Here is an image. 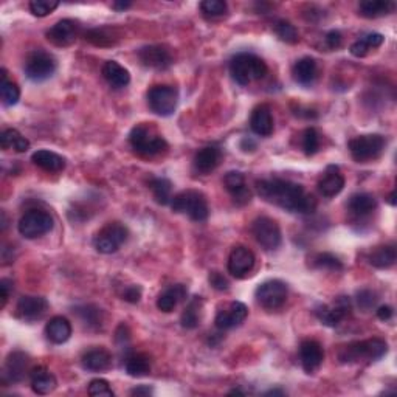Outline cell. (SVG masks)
Here are the masks:
<instances>
[{"mask_svg":"<svg viewBox=\"0 0 397 397\" xmlns=\"http://www.w3.org/2000/svg\"><path fill=\"white\" fill-rule=\"evenodd\" d=\"M256 189L265 202L274 204L286 211L298 213V215H312L317 210L315 197L306 193V189L300 183L284 179H269L259 180L256 183Z\"/></svg>","mask_w":397,"mask_h":397,"instance_id":"1","label":"cell"},{"mask_svg":"<svg viewBox=\"0 0 397 397\" xmlns=\"http://www.w3.org/2000/svg\"><path fill=\"white\" fill-rule=\"evenodd\" d=\"M129 143L141 157H157L168 149V143L152 124H137L129 134Z\"/></svg>","mask_w":397,"mask_h":397,"instance_id":"2","label":"cell"},{"mask_svg":"<svg viewBox=\"0 0 397 397\" xmlns=\"http://www.w3.org/2000/svg\"><path fill=\"white\" fill-rule=\"evenodd\" d=\"M388 352V343L382 339H370L363 341L349 343L339 352L341 363H372L381 360Z\"/></svg>","mask_w":397,"mask_h":397,"instance_id":"3","label":"cell"},{"mask_svg":"<svg viewBox=\"0 0 397 397\" xmlns=\"http://www.w3.org/2000/svg\"><path fill=\"white\" fill-rule=\"evenodd\" d=\"M267 64L253 53H239L230 62V73L241 86H248L267 75Z\"/></svg>","mask_w":397,"mask_h":397,"instance_id":"4","label":"cell"},{"mask_svg":"<svg viewBox=\"0 0 397 397\" xmlns=\"http://www.w3.org/2000/svg\"><path fill=\"white\" fill-rule=\"evenodd\" d=\"M171 208L176 213L187 215L195 222H204L210 216V206L206 202V197L202 193L194 191V189H187V191L176 194L171 199Z\"/></svg>","mask_w":397,"mask_h":397,"instance_id":"5","label":"cell"},{"mask_svg":"<svg viewBox=\"0 0 397 397\" xmlns=\"http://www.w3.org/2000/svg\"><path fill=\"white\" fill-rule=\"evenodd\" d=\"M129 238V230L121 222H109L95 234L93 247L98 253L112 254L120 250Z\"/></svg>","mask_w":397,"mask_h":397,"instance_id":"6","label":"cell"},{"mask_svg":"<svg viewBox=\"0 0 397 397\" xmlns=\"http://www.w3.org/2000/svg\"><path fill=\"white\" fill-rule=\"evenodd\" d=\"M385 146H387V141L381 134L359 135V137L349 141L348 145L352 158L359 163H366L378 158L383 154Z\"/></svg>","mask_w":397,"mask_h":397,"instance_id":"7","label":"cell"},{"mask_svg":"<svg viewBox=\"0 0 397 397\" xmlns=\"http://www.w3.org/2000/svg\"><path fill=\"white\" fill-rule=\"evenodd\" d=\"M23 70H25V75L29 81L43 82L51 78L53 73L56 72V59L51 53L43 49L33 50L32 53H28Z\"/></svg>","mask_w":397,"mask_h":397,"instance_id":"8","label":"cell"},{"mask_svg":"<svg viewBox=\"0 0 397 397\" xmlns=\"http://www.w3.org/2000/svg\"><path fill=\"white\" fill-rule=\"evenodd\" d=\"M53 225L55 221L49 211L33 208L28 210L25 215L21 217L19 225V233L27 239H38L40 236H44L47 233H50L53 230Z\"/></svg>","mask_w":397,"mask_h":397,"instance_id":"9","label":"cell"},{"mask_svg":"<svg viewBox=\"0 0 397 397\" xmlns=\"http://www.w3.org/2000/svg\"><path fill=\"white\" fill-rule=\"evenodd\" d=\"M147 104L158 117H171L179 104V91L173 86H154L147 92Z\"/></svg>","mask_w":397,"mask_h":397,"instance_id":"10","label":"cell"},{"mask_svg":"<svg viewBox=\"0 0 397 397\" xmlns=\"http://www.w3.org/2000/svg\"><path fill=\"white\" fill-rule=\"evenodd\" d=\"M287 295L289 289L286 282H282L281 280H269L259 284L256 292H254V298L265 311H276L286 303Z\"/></svg>","mask_w":397,"mask_h":397,"instance_id":"11","label":"cell"},{"mask_svg":"<svg viewBox=\"0 0 397 397\" xmlns=\"http://www.w3.org/2000/svg\"><path fill=\"white\" fill-rule=\"evenodd\" d=\"M252 233L258 244L267 252H274L281 245V228L276 221L267 216L254 219L252 224Z\"/></svg>","mask_w":397,"mask_h":397,"instance_id":"12","label":"cell"},{"mask_svg":"<svg viewBox=\"0 0 397 397\" xmlns=\"http://www.w3.org/2000/svg\"><path fill=\"white\" fill-rule=\"evenodd\" d=\"M352 304L349 296H339L334 300L333 304H322L315 309V315L320 323L329 328H337L349 313H351Z\"/></svg>","mask_w":397,"mask_h":397,"instance_id":"13","label":"cell"},{"mask_svg":"<svg viewBox=\"0 0 397 397\" xmlns=\"http://www.w3.org/2000/svg\"><path fill=\"white\" fill-rule=\"evenodd\" d=\"M254 263H256V258H254L250 248L244 245H236L228 256V274L238 278V280H242V278L252 274V270L254 269Z\"/></svg>","mask_w":397,"mask_h":397,"instance_id":"14","label":"cell"},{"mask_svg":"<svg viewBox=\"0 0 397 397\" xmlns=\"http://www.w3.org/2000/svg\"><path fill=\"white\" fill-rule=\"evenodd\" d=\"M81 33L80 23L72 19H62L56 22L49 32H47V39L49 43L56 47H70L76 43Z\"/></svg>","mask_w":397,"mask_h":397,"instance_id":"15","label":"cell"},{"mask_svg":"<svg viewBox=\"0 0 397 397\" xmlns=\"http://www.w3.org/2000/svg\"><path fill=\"white\" fill-rule=\"evenodd\" d=\"M47 311H49V301H47L44 296L36 295L22 296V298H19V301H17L16 306L17 317L28 323L38 322V320L45 315Z\"/></svg>","mask_w":397,"mask_h":397,"instance_id":"16","label":"cell"},{"mask_svg":"<svg viewBox=\"0 0 397 397\" xmlns=\"http://www.w3.org/2000/svg\"><path fill=\"white\" fill-rule=\"evenodd\" d=\"M247 315H248L247 306L244 303H241V301H233V303L222 307V309L217 312L215 320L216 328L221 330L234 329L245 322Z\"/></svg>","mask_w":397,"mask_h":397,"instance_id":"17","label":"cell"},{"mask_svg":"<svg viewBox=\"0 0 397 397\" xmlns=\"http://www.w3.org/2000/svg\"><path fill=\"white\" fill-rule=\"evenodd\" d=\"M141 64L147 69L154 70H167L173 64V56L169 50L162 45H147L139 51Z\"/></svg>","mask_w":397,"mask_h":397,"instance_id":"18","label":"cell"},{"mask_svg":"<svg viewBox=\"0 0 397 397\" xmlns=\"http://www.w3.org/2000/svg\"><path fill=\"white\" fill-rule=\"evenodd\" d=\"M300 360L307 374H313L320 370L324 360L323 346L315 340H304L300 345Z\"/></svg>","mask_w":397,"mask_h":397,"instance_id":"19","label":"cell"},{"mask_svg":"<svg viewBox=\"0 0 397 397\" xmlns=\"http://www.w3.org/2000/svg\"><path fill=\"white\" fill-rule=\"evenodd\" d=\"M29 370V357L22 351H14L8 355L7 361H5L3 366V377L7 378L8 382H22Z\"/></svg>","mask_w":397,"mask_h":397,"instance_id":"20","label":"cell"},{"mask_svg":"<svg viewBox=\"0 0 397 397\" xmlns=\"http://www.w3.org/2000/svg\"><path fill=\"white\" fill-rule=\"evenodd\" d=\"M224 185L227 188V191L231 194L233 202L236 205L239 206L247 205L252 200V193L245 185L244 174L239 173V171H230V173L225 174Z\"/></svg>","mask_w":397,"mask_h":397,"instance_id":"21","label":"cell"},{"mask_svg":"<svg viewBox=\"0 0 397 397\" xmlns=\"http://www.w3.org/2000/svg\"><path fill=\"white\" fill-rule=\"evenodd\" d=\"M343 188H345V177H343L339 167L330 165V167L326 168L322 179L318 180L320 194L330 199L339 195L343 191Z\"/></svg>","mask_w":397,"mask_h":397,"instance_id":"22","label":"cell"},{"mask_svg":"<svg viewBox=\"0 0 397 397\" xmlns=\"http://www.w3.org/2000/svg\"><path fill=\"white\" fill-rule=\"evenodd\" d=\"M82 368L92 372L108 371L112 366V354L104 348H93L82 354L81 357Z\"/></svg>","mask_w":397,"mask_h":397,"instance_id":"23","label":"cell"},{"mask_svg":"<svg viewBox=\"0 0 397 397\" xmlns=\"http://www.w3.org/2000/svg\"><path fill=\"white\" fill-rule=\"evenodd\" d=\"M377 210V200L370 193H357L352 194L348 200L349 215L355 219H363L371 216Z\"/></svg>","mask_w":397,"mask_h":397,"instance_id":"24","label":"cell"},{"mask_svg":"<svg viewBox=\"0 0 397 397\" xmlns=\"http://www.w3.org/2000/svg\"><path fill=\"white\" fill-rule=\"evenodd\" d=\"M250 128L259 137H270L274 134V117L267 104L254 108L250 117Z\"/></svg>","mask_w":397,"mask_h":397,"instance_id":"25","label":"cell"},{"mask_svg":"<svg viewBox=\"0 0 397 397\" xmlns=\"http://www.w3.org/2000/svg\"><path fill=\"white\" fill-rule=\"evenodd\" d=\"M222 160V152L217 146H205L194 157V169L200 174H210Z\"/></svg>","mask_w":397,"mask_h":397,"instance_id":"26","label":"cell"},{"mask_svg":"<svg viewBox=\"0 0 397 397\" xmlns=\"http://www.w3.org/2000/svg\"><path fill=\"white\" fill-rule=\"evenodd\" d=\"M293 80L301 86H312L318 78V64L313 58L304 56L295 62L292 69Z\"/></svg>","mask_w":397,"mask_h":397,"instance_id":"27","label":"cell"},{"mask_svg":"<svg viewBox=\"0 0 397 397\" xmlns=\"http://www.w3.org/2000/svg\"><path fill=\"white\" fill-rule=\"evenodd\" d=\"M188 289L183 284H174V286L168 287L158 295L157 307L158 311L165 313L173 312L177 306H179L183 300H187Z\"/></svg>","mask_w":397,"mask_h":397,"instance_id":"28","label":"cell"},{"mask_svg":"<svg viewBox=\"0 0 397 397\" xmlns=\"http://www.w3.org/2000/svg\"><path fill=\"white\" fill-rule=\"evenodd\" d=\"M29 383H32V389L34 393L40 396L50 394L58 385L56 377L45 366H36V368L29 371Z\"/></svg>","mask_w":397,"mask_h":397,"instance_id":"29","label":"cell"},{"mask_svg":"<svg viewBox=\"0 0 397 397\" xmlns=\"http://www.w3.org/2000/svg\"><path fill=\"white\" fill-rule=\"evenodd\" d=\"M45 335L55 345H62L72 337V324L65 317H53L45 326Z\"/></svg>","mask_w":397,"mask_h":397,"instance_id":"30","label":"cell"},{"mask_svg":"<svg viewBox=\"0 0 397 397\" xmlns=\"http://www.w3.org/2000/svg\"><path fill=\"white\" fill-rule=\"evenodd\" d=\"M32 162L47 173H61L65 168V158L59 154L47 149L36 151L32 156Z\"/></svg>","mask_w":397,"mask_h":397,"instance_id":"31","label":"cell"},{"mask_svg":"<svg viewBox=\"0 0 397 397\" xmlns=\"http://www.w3.org/2000/svg\"><path fill=\"white\" fill-rule=\"evenodd\" d=\"M103 76L114 88H123L130 82L129 72L117 61H108L103 65Z\"/></svg>","mask_w":397,"mask_h":397,"instance_id":"32","label":"cell"},{"mask_svg":"<svg viewBox=\"0 0 397 397\" xmlns=\"http://www.w3.org/2000/svg\"><path fill=\"white\" fill-rule=\"evenodd\" d=\"M394 8L396 3L389 2V0H365V2H360L359 5L360 16L366 17V19H376V17L387 16L393 13Z\"/></svg>","mask_w":397,"mask_h":397,"instance_id":"33","label":"cell"},{"mask_svg":"<svg viewBox=\"0 0 397 397\" xmlns=\"http://www.w3.org/2000/svg\"><path fill=\"white\" fill-rule=\"evenodd\" d=\"M383 34L381 33H368L365 36L355 40L351 45V55L355 58H365L371 50L378 49L383 44Z\"/></svg>","mask_w":397,"mask_h":397,"instance_id":"34","label":"cell"},{"mask_svg":"<svg viewBox=\"0 0 397 397\" xmlns=\"http://www.w3.org/2000/svg\"><path fill=\"white\" fill-rule=\"evenodd\" d=\"M397 253L394 245H381L376 247L370 253V264L376 269H389L396 263Z\"/></svg>","mask_w":397,"mask_h":397,"instance_id":"35","label":"cell"},{"mask_svg":"<svg viewBox=\"0 0 397 397\" xmlns=\"http://www.w3.org/2000/svg\"><path fill=\"white\" fill-rule=\"evenodd\" d=\"M0 146L5 151L13 149L16 152H27L29 149V141L23 137L19 130L7 129L0 135Z\"/></svg>","mask_w":397,"mask_h":397,"instance_id":"36","label":"cell"},{"mask_svg":"<svg viewBox=\"0 0 397 397\" xmlns=\"http://www.w3.org/2000/svg\"><path fill=\"white\" fill-rule=\"evenodd\" d=\"M126 372L130 377H145L151 372V359L146 354H132L126 359Z\"/></svg>","mask_w":397,"mask_h":397,"instance_id":"37","label":"cell"},{"mask_svg":"<svg viewBox=\"0 0 397 397\" xmlns=\"http://www.w3.org/2000/svg\"><path fill=\"white\" fill-rule=\"evenodd\" d=\"M0 97H2V103L7 106V108L17 104L21 98L19 86L8 78L7 70L5 69H2V75H0Z\"/></svg>","mask_w":397,"mask_h":397,"instance_id":"38","label":"cell"},{"mask_svg":"<svg viewBox=\"0 0 397 397\" xmlns=\"http://www.w3.org/2000/svg\"><path fill=\"white\" fill-rule=\"evenodd\" d=\"M200 312H202V298L194 296L187 304L180 317V323L185 329H195L200 323Z\"/></svg>","mask_w":397,"mask_h":397,"instance_id":"39","label":"cell"},{"mask_svg":"<svg viewBox=\"0 0 397 397\" xmlns=\"http://www.w3.org/2000/svg\"><path fill=\"white\" fill-rule=\"evenodd\" d=\"M149 188L152 191L154 199L160 205H168L173 199V183L165 177H156L149 182Z\"/></svg>","mask_w":397,"mask_h":397,"instance_id":"40","label":"cell"},{"mask_svg":"<svg viewBox=\"0 0 397 397\" xmlns=\"http://www.w3.org/2000/svg\"><path fill=\"white\" fill-rule=\"evenodd\" d=\"M76 315L80 317L82 324H86L87 328L91 329H99L103 324V312L101 309H98L97 306L87 304L76 307Z\"/></svg>","mask_w":397,"mask_h":397,"instance_id":"41","label":"cell"},{"mask_svg":"<svg viewBox=\"0 0 397 397\" xmlns=\"http://www.w3.org/2000/svg\"><path fill=\"white\" fill-rule=\"evenodd\" d=\"M312 264L313 267L322 269V270H333V272H339L343 269L341 261L334 256L330 253H318L315 256L312 258Z\"/></svg>","mask_w":397,"mask_h":397,"instance_id":"42","label":"cell"},{"mask_svg":"<svg viewBox=\"0 0 397 397\" xmlns=\"http://www.w3.org/2000/svg\"><path fill=\"white\" fill-rule=\"evenodd\" d=\"M86 39L88 43L99 47H108L115 44L114 32H110L108 28H93L91 32L86 33Z\"/></svg>","mask_w":397,"mask_h":397,"instance_id":"43","label":"cell"},{"mask_svg":"<svg viewBox=\"0 0 397 397\" xmlns=\"http://www.w3.org/2000/svg\"><path fill=\"white\" fill-rule=\"evenodd\" d=\"M301 146L306 156H315L320 149V134L315 128H307L301 137Z\"/></svg>","mask_w":397,"mask_h":397,"instance_id":"44","label":"cell"},{"mask_svg":"<svg viewBox=\"0 0 397 397\" xmlns=\"http://www.w3.org/2000/svg\"><path fill=\"white\" fill-rule=\"evenodd\" d=\"M275 32L278 34V38H280L282 43L286 44H296L298 43V32H296L295 25H292L289 21H278L276 25H275Z\"/></svg>","mask_w":397,"mask_h":397,"instance_id":"45","label":"cell"},{"mask_svg":"<svg viewBox=\"0 0 397 397\" xmlns=\"http://www.w3.org/2000/svg\"><path fill=\"white\" fill-rule=\"evenodd\" d=\"M59 7L56 0H33L29 2V11L38 17H45Z\"/></svg>","mask_w":397,"mask_h":397,"instance_id":"46","label":"cell"},{"mask_svg":"<svg viewBox=\"0 0 397 397\" xmlns=\"http://www.w3.org/2000/svg\"><path fill=\"white\" fill-rule=\"evenodd\" d=\"M87 393L92 397H114V389L110 388V383L104 378H95L88 383Z\"/></svg>","mask_w":397,"mask_h":397,"instance_id":"47","label":"cell"},{"mask_svg":"<svg viewBox=\"0 0 397 397\" xmlns=\"http://www.w3.org/2000/svg\"><path fill=\"white\" fill-rule=\"evenodd\" d=\"M200 10L206 17H219L227 13V3L222 0H205L200 3Z\"/></svg>","mask_w":397,"mask_h":397,"instance_id":"48","label":"cell"},{"mask_svg":"<svg viewBox=\"0 0 397 397\" xmlns=\"http://www.w3.org/2000/svg\"><path fill=\"white\" fill-rule=\"evenodd\" d=\"M355 300H357V306L360 307V311L370 312L372 307L376 306L378 298H377L376 292H372V290H370V289H363L357 293V298Z\"/></svg>","mask_w":397,"mask_h":397,"instance_id":"49","label":"cell"},{"mask_svg":"<svg viewBox=\"0 0 397 397\" xmlns=\"http://www.w3.org/2000/svg\"><path fill=\"white\" fill-rule=\"evenodd\" d=\"M208 281L213 287L219 290V292H225V290L230 289L228 280L221 274V272H211L208 276Z\"/></svg>","mask_w":397,"mask_h":397,"instance_id":"50","label":"cell"},{"mask_svg":"<svg viewBox=\"0 0 397 397\" xmlns=\"http://www.w3.org/2000/svg\"><path fill=\"white\" fill-rule=\"evenodd\" d=\"M324 43H326V45H328L329 50L340 49L341 43H343L341 33L337 32V29H333V32H329V33L324 36Z\"/></svg>","mask_w":397,"mask_h":397,"instance_id":"51","label":"cell"},{"mask_svg":"<svg viewBox=\"0 0 397 397\" xmlns=\"http://www.w3.org/2000/svg\"><path fill=\"white\" fill-rule=\"evenodd\" d=\"M141 298V289L139 286H128L123 292V300L128 301V303H139Z\"/></svg>","mask_w":397,"mask_h":397,"instance_id":"52","label":"cell"},{"mask_svg":"<svg viewBox=\"0 0 397 397\" xmlns=\"http://www.w3.org/2000/svg\"><path fill=\"white\" fill-rule=\"evenodd\" d=\"M11 290H13V281L7 280V278L0 280V298H2V307H5V304H7Z\"/></svg>","mask_w":397,"mask_h":397,"instance_id":"53","label":"cell"},{"mask_svg":"<svg viewBox=\"0 0 397 397\" xmlns=\"http://www.w3.org/2000/svg\"><path fill=\"white\" fill-rule=\"evenodd\" d=\"M376 312H377V318L382 320V322H388V320H391L394 315V311L391 306H381Z\"/></svg>","mask_w":397,"mask_h":397,"instance_id":"54","label":"cell"},{"mask_svg":"<svg viewBox=\"0 0 397 397\" xmlns=\"http://www.w3.org/2000/svg\"><path fill=\"white\" fill-rule=\"evenodd\" d=\"M154 393V389L151 387H147V385H140V387L137 388H134L132 391H130V394L132 396H151Z\"/></svg>","mask_w":397,"mask_h":397,"instance_id":"55","label":"cell"},{"mask_svg":"<svg viewBox=\"0 0 397 397\" xmlns=\"http://www.w3.org/2000/svg\"><path fill=\"white\" fill-rule=\"evenodd\" d=\"M130 5H132L130 2H115V3H112V7L118 11H124V10H128Z\"/></svg>","mask_w":397,"mask_h":397,"instance_id":"56","label":"cell"},{"mask_svg":"<svg viewBox=\"0 0 397 397\" xmlns=\"http://www.w3.org/2000/svg\"><path fill=\"white\" fill-rule=\"evenodd\" d=\"M286 394V391H282V389H270L265 393V396H284Z\"/></svg>","mask_w":397,"mask_h":397,"instance_id":"57","label":"cell"},{"mask_svg":"<svg viewBox=\"0 0 397 397\" xmlns=\"http://www.w3.org/2000/svg\"><path fill=\"white\" fill-rule=\"evenodd\" d=\"M394 197H396V191H393V193H391V195H389V204H391V205H396Z\"/></svg>","mask_w":397,"mask_h":397,"instance_id":"58","label":"cell"},{"mask_svg":"<svg viewBox=\"0 0 397 397\" xmlns=\"http://www.w3.org/2000/svg\"><path fill=\"white\" fill-rule=\"evenodd\" d=\"M230 394H245L242 389H231Z\"/></svg>","mask_w":397,"mask_h":397,"instance_id":"59","label":"cell"}]
</instances>
